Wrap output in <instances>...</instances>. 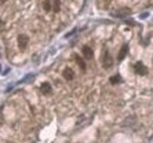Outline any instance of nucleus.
I'll use <instances>...</instances> for the list:
<instances>
[{"instance_id": "nucleus-11", "label": "nucleus", "mask_w": 153, "mask_h": 143, "mask_svg": "<svg viewBox=\"0 0 153 143\" xmlns=\"http://www.w3.org/2000/svg\"><path fill=\"white\" fill-rule=\"evenodd\" d=\"M128 13H130V10L128 8H123V10H119L114 15H117V17H124V15H126Z\"/></svg>"}, {"instance_id": "nucleus-9", "label": "nucleus", "mask_w": 153, "mask_h": 143, "mask_svg": "<svg viewBox=\"0 0 153 143\" xmlns=\"http://www.w3.org/2000/svg\"><path fill=\"white\" fill-rule=\"evenodd\" d=\"M123 80H121V76L119 75V74H115L113 75L111 79H110V82L112 83V85H118V83H120Z\"/></svg>"}, {"instance_id": "nucleus-7", "label": "nucleus", "mask_w": 153, "mask_h": 143, "mask_svg": "<svg viewBox=\"0 0 153 143\" xmlns=\"http://www.w3.org/2000/svg\"><path fill=\"white\" fill-rule=\"evenodd\" d=\"M40 90H41L42 94L48 95V94H51V91H52V86H51L48 82H44V83H41V86H40Z\"/></svg>"}, {"instance_id": "nucleus-3", "label": "nucleus", "mask_w": 153, "mask_h": 143, "mask_svg": "<svg viewBox=\"0 0 153 143\" xmlns=\"http://www.w3.org/2000/svg\"><path fill=\"white\" fill-rule=\"evenodd\" d=\"M28 41H30L28 36L25 35V34H20V35L18 36V46H19V48L21 51H24V49L27 47Z\"/></svg>"}, {"instance_id": "nucleus-10", "label": "nucleus", "mask_w": 153, "mask_h": 143, "mask_svg": "<svg viewBox=\"0 0 153 143\" xmlns=\"http://www.w3.org/2000/svg\"><path fill=\"white\" fill-rule=\"evenodd\" d=\"M42 7H44V10H45L46 12H50V11L52 10V2H51L50 0H45V1L42 2Z\"/></svg>"}, {"instance_id": "nucleus-12", "label": "nucleus", "mask_w": 153, "mask_h": 143, "mask_svg": "<svg viewBox=\"0 0 153 143\" xmlns=\"http://www.w3.org/2000/svg\"><path fill=\"white\" fill-rule=\"evenodd\" d=\"M53 11L58 13V12H60V0H53Z\"/></svg>"}, {"instance_id": "nucleus-6", "label": "nucleus", "mask_w": 153, "mask_h": 143, "mask_svg": "<svg viewBox=\"0 0 153 143\" xmlns=\"http://www.w3.org/2000/svg\"><path fill=\"white\" fill-rule=\"evenodd\" d=\"M127 53H128V45L125 43V45L121 47V49L119 51V54H118V61H123V60L125 59V56L127 55Z\"/></svg>"}, {"instance_id": "nucleus-8", "label": "nucleus", "mask_w": 153, "mask_h": 143, "mask_svg": "<svg viewBox=\"0 0 153 143\" xmlns=\"http://www.w3.org/2000/svg\"><path fill=\"white\" fill-rule=\"evenodd\" d=\"M74 57H76V63H78V65H79V67L81 68V71H84V72L86 71V63L84 62V60H82V59H81V57H80L78 54H76V55H74Z\"/></svg>"}, {"instance_id": "nucleus-5", "label": "nucleus", "mask_w": 153, "mask_h": 143, "mask_svg": "<svg viewBox=\"0 0 153 143\" xmlns=\"http://www.w3.org/2000/svg\"><path fill=\"white\" fill-rule=\"evenodd\" d=\"M82 54H84V56H85V59H87V60H91V59H93V49L91 48V47H88V46H84L82 47Z\"/></svg>"}, {"instance_id": "nucleus-4", "label": "nucleus", "mask_w": 153, "mask_h": 143, "mask_svg": "<svg viewBox=\"0 0 153 143\" xmlns=\"http://www.w3.org/2000/svg\"><path fill=\"white\" fill-rule=\"evenodd\" d=\"M62 76H64L65 80H67V81H72V80L74 79V72H73L72 68L67 67V68H65L64 72H62Z\"/></svg>"}, {"instance_id": "nucleus-2", "label": "nucleus", "mask_w": 153, "mask_h": 143, "mask_svg": "<svg viewBox=\"0 0 153 143\" xmlns=\"http://www.w3.org/2000/svg\"><path fill=\"white\" fill-rule=\"evenodd\" d=\"M134 72H135L138 75H140V76L146 75V74H147V67H146L141 61H138V62L134 65Z\"/></svg>"}, {"instance_id": "nucleus-1", "label": "nucleus", "mask_w": 153, "mask_h": 143, "mask_svg": "<svg viewBox=\"0 0 153 143\" xmlns=\"http://www.w3.org/2000/svg\"><path fill=\"white\" fill-rule=\"evenodd\" d=\"M102 66L106 69L113 66V59H112V56H111L108 51H105V53L102 55Z\"/></svg>"}, {"instance_id": "nucleus-13", "label": "nucleus", "mask_w": 153, "mask_h": 143, "mask_svg": "<svg viewBox=\"0 0 153 143\" xmlns=\"http://www.w3.org/2000/svg\"><path fill=\"white\" fill-rule=\"evenodd\" d=\"M4 1H5V0H0V2H4Z\"/></svg>"}]
</instances>
